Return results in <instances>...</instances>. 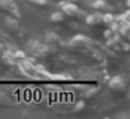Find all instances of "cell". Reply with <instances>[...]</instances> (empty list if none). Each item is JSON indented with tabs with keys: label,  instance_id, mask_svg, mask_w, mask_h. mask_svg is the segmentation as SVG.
<instances>
[{
	"label": "cell",
	"instance_id": "obj_1",
	"mask_svg": "<svg viewBox=\"0 0 130 119\" xmlns=\"http://www.w3.org/2000/svg\"><path fill=\"white\" fill-rule=\"evenodd\" d=\"M59 6L62 7V11L66 16H70V17H77L78 20H84L85 18V11L80 10L76 6V3H71V2H60Z\"/></svg>",
	"mask_w": 130,
	"mask_h": 119
},
{
	"label": "cell",
	"instance_id": "obj_2",
	"mask_svg": "<svg viewBox=\"0 0 130 119\" xmlns=\"http://www.w3.org/2000/svg\"><path fill=\"white\" fill-rule=\"evenodd\" d=\"M69 46H98L99 43L96 41L91 39L90 37H85L83 34H78L76 37H73L67 43Z\"/></svg>",
	"mask_w": 130,
	"mask_h": 119
},
{
	"label": "cell",
	"instance_id": "obj_3",
	"mask_svg": "<svg viewBox=\"0 0 130 119\" xmlns=\"http://www.w3.org/2000/svg\"><path fill=\"white\" fill-rule=\"evenodd\" d=\"M108 85H109V88L112 91H115V93H124L126 91V83H124L123 77L122 76H115L112 77V79L109 80V83H108Z\"/></svg>",
	"mask_w": 130,
	"mask_h": 119
},
{
	"label": "cell",
	"instance_id": "obj_4",
	"mask_svg": "<svg viewBox=\"0 0 130 119\" xmlns=\"http://www.w3.org/2000/svg\"><path fill=\"white\" fill-rule=\"evenodd\" d=\"M84 4L94 10H105V11H112L113 7L105 2V0H84Z\"/></svg>",
	"mask_w": 130,
	"mask_h": 119
},
{
	"label": "cell",
	"instance_id": "obj_5",
	"mask_svg": "<svg viewBox=\"0 0 130 119\" xmlns=\"http://www.w3.org/2000/svg\"><path fill=\"white\" fill-rule=\"evenodd\" d=\"M85 24L88 25H95V24H101L102 23V13H92V14H87L84 18Z\"/></svg>",
	"mask_w": 130,
	"mask_h": 119
},
{
	"label": "cell",
	"instance_id": "obj_6",
	"mask_svg": "<svg viewBox=\"0 0 130 119\" xmlns=\"http://www.w3.org/2000/svg\"><path fill=\"white\" fill-rule=\"evenodd\" d=\"M43 41H45V43H49V45H56V43L62 42V38L56 32H46Z\"/></svg>",
	"mask_w": 130,
	"mask_h": 119
},
{
	"label": "cell",
	"instance_id": "obj_7",
	"mask_svg": "<svg viewBox=\"0 0 130 119\" xmlns=\"http://www.w3.org/2000/svg\"><path fill=\"white\" fill-rule=\"evenodd\" d=\"M4 24L7 25V28L11 29V31H18L20 29V25H18V20L13 16H9V17L4 18Z\"/></svg>",
	"mask_w": 130,
	"mask_h": 119
},
{
	"label": "cell",
	"instance_id": "obj_8",
	"mask_svg": "<svg viewBox=\"0 0 130 119\" xmlns=\"http://www.w3.org/2000/svg\"><path fill=\"white\" fill-rule=\"evenodd\" d=\"M7 11H10L11 16L15 17V18H20V16H21L20 10H18V7H17V4H15L14 0H7Z\"/></svg>",
	"mask_w": 130,
	"mask_h": 119
},
{
	"label": "cell",
	"instance_id": "obj_9",
	"mask_svg": "<svg viewBox=\"0 0 130 119\" xmlns=\"http://www.w3.org/2000/svg\"><path fill=\"white\" fill-rule=\"evenodd\" d=\"M51 80H55V81H70L73 80V77L70 74H66V73H60V74H51L49 76Z\"/></svg>",
	"mask_w": 130,
	"mask_h": 119
},
{
	"label": "cell",
	"instance_id": "obj_10",
	"mask_svg": "<svg viewBox=\"0 0 130 119\" xmlns=\"http://www.w3.org/2000/svg\"><path fill=\"white\" fill-rule=\"evenodd\" d=\"M64 13L63 11H55L51 14V21L52 23H62V21H64Z\"/></svg>",
	"mask_w": 130,
	"mask_h": 119
},
{
	"label": "cell",
	"instance_id": "obj_11",
	"mask_svg": "<svg viewBox=\"0 0 130 119\" xmlns=\"http://www.w3.org/2000/svg\"><path fill=\"white\" fill-rule=\"evenodd\" d=\"M96 93H98V88H96V87H91V88H87V90L83 91V97H84V98H91V97L95 95Z\"/></svg>",
	"mask_w": 130,
	"mask_h": 119
},
{
	"label": "cell",
	"instance_id": "obj_12",
	"mask_svg": "<svg viewBox=\"0 0 130 119\" xmlns=\"http://www.w3.org/2000/svg\"><path fill=\"white\" fill-rule=\"evenodd\" d=\"M113 17H115V16H113L110 11H106V13H104V14H102V23H105V24H109V23H112V21H113Z\"/></svg>",
	"mask_w": 130,
	"mask_h": 119
},
{
	"label": "cell",
	"instance_id": "obj_13",
	"mask_svg": "<svg viewBox=\"0 0 130 119\" xmlns=\"http://www.w3.org/2000/svg\"><path fill=\"white\" fill-rule=\"evenodd\" d=\"M85 108V102L83 101V99H80L78 102H77L76 105H74V108H73V112L74 113H78V112H81L83 109Z\"/></svg>",
	"mask_w": 130,
	"mask_h": 119
},
{
	"label": "cell",
	"instance_id": "obj_14",
	"mask_svg": "<svg viewBox=\"0 0 130 119\" xmlns=\"http://www.w3.org/2000/svg\"><path fill=\"white\" fill-rule=\"evenodd\" d=\"M0 104H11V99L7 97L6 93H3V91H0Z\"/></svg>",
	"mask_w": 130,
	"mask_h": 119
},
{
	"label": "cell",
	"instance_id": "obj_15",
	"mask_svg": "<svg viewBox=\"0 0 130 119\" xmlns=\"http://www.w3.org/2000/svg\"><path fill=\"white\" fill-rule=\"evenodd\" d=\"M109 25H110V29H112L115 34L119 31V28H120V23H118V21H115V20H113L112 23H109Z\"/></svg>",
	"mask_w": 130,
	"mask_h": 119
},
{
	"label": "cell",
	"instance_id": "obj_16",
	"mask_svg": "<svg viewBox=\"0 0 130 119\" xmlns=\"http://www.w3.org/2000/svg\"><path fill=\"white\" fill-rule=\"evenodd\" d=\"M13 57L14 59H24V57H27V55L24 53V52H21V51H14L13 52Z\"/></svg>",
	"mask_w": 130,
	"mask_h": 119
},
{
	"label": "cell",
	"instance_id": "obj_17",
	"mask_svg": "<svg viewBox=\"0 0 130 119\" xmlns=\"http://www.w3.org/2000/svg\"><path fill=\"white\" fill-rule=\"evenodd\" d=\"M29 2L34 3V4H37V6H42V7L48 6V0H29Z\"/></svg>",
	"mask_w": 130,
	"mask_h": 119
},
{
	"label": "cell",
	"instance_id": "obj_18",
	"mask_svg": "<svg viewBox=\"0 0 130 119\" xmlns=\"http://www.w3.org/2000/svg\"><path fill=\"white\" fill-rule=\"evenodd\" d=\"M115 118L118 119H129L130 118V113L129 112H123V113H118V115L115 116Z\"/></svg>",
	"mask_w": 130,
	"mask_h": 119
},
{
	"label": "cell",
	"instance_id": "obj_19",
	"mask_svg": "<svg viewBox=\"0 0 130 119\" xmlns=\"http://www.w3.org/2000/svg\"><path fill=\"white\" fill-rule=\"evenodd\" d=\"M113 35H115V32H113L110 28H109V29H106V31L104 32V37L106 38V39H108V38H110V37H113Z\"/></svg>",
	"mask_w": 130,
	"mask_h": 119
},
{
	"label": "cell",
	"instance_id": "obj_20",
	"mask_svg": "<svg viewBox=\"0 0 130 119\" xmlns=\"http://www.w3.org/2000/svg\"><path fill=\"white\" fill-rule=\"evenodd\" d=\"M122 49H123L124 52L129 51V43H127V42H123V43H122Z\"/></svg>",
	"mask_w": 130,
	"mask_h": 119
},
{
	"label": "cell",
	"instance_id": "obj_21",
	"mask_svg": "<svg viewBox=\"0 0 130 119\" xmlns=\"http://www.w3.org/2000/svg\"><path fill=\"white\" fill-rule=\"evenodd\" d=\"M3 51H4V46L2 45V43H0V52H3Z\"/></svg>",
	"mask_w": 130,
	"mask_h": 119
},
{
	"label": "cell",
	"instance_id": "obj_22",
	"mask_svg": "<svg viewBox=\"0 0 130 119\" xmlns=\"http://www.w3.org/2000/svg\"><path fill=\"white\" fill-rule=\"evenodd\" d=\"M69 2H71V3H77L78 0H69Z\"/></svg>",
	"mask_w": 130,
	"mask_h": 119
}]
</instances>
